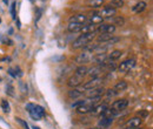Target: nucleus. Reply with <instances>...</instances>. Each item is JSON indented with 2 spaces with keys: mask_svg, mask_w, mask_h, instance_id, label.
Wrapping results in <instances>:
<instances>
[{
  "mask_svg": "<svg viewBox=\"0 0 153 129\" xmlns=\"http://www.w3.org/2000/svg\"><path fill=\"white\" fill-rule=\"evenodd\" d=\"M145 8H146V2L145 1H139L138 4H135L132 7V11L134 13H141L143 11H145Z\"/></svg>",
  "mask_w": 153,
  "mask_h": 129,
  "instance_id": "20",
  "label": "nucleus"
},
{
  "mask_svg": "<svg viewBox=\"0 0 153 129\" xmlns=\"http://www.w3.org/2000/svg\"><path fill=\"white\" fill-rule=\"evenodd\" d=\"M87 72H88V68L86 66H80V67H78L76 69V73L74 74L81 76V77H84L85 75H87Z\"/></svg>",
  "mask_w": 153,
  "mask_h": 129,
  "instance_id": "23",
  "label": "nucleus"
},
{
  "mask_svg": "<svg viewBox=\"0 0 153 129\" xmlns=\"http://www.w3.org/2000/svg\"><path fill=\"white\" fill-rule=\"evenodd\" d=\"M101 82H102V77H100V76L93 77V79H91L90 81H87V82L82 86V88H84L85 91H91V89H93V88L100 87Z\"/></svg>",
  "mask_w": 153,
  "mask_h": 129,
  "instance_id": "7",
  "label": "nucleus"
},
{
  "mask_svg": "<svg viewBox=\"0 0 153 129\" xmlns=\"http://www.w3.org/2000/svg\"><path fill=\"white\" fill-rule=\"evenodd\" d=\"M134 66H135V60H134V59H127V60H124V61L119 65L118 69H119L120 72H123V73H126V72H128L130 69H132Z\"/></svg>",
  "mask_w": 153,
  "mask_h": 129,
  "instance_id": "8",
  "label": "nucleus"
},
{
  "mask_svg": "<svg viewBox=\"0 0 153 129\" xmlns=\"http://www.w3.org/2000/svg\"><path fill=\"white\" fill-rule=\"evenodd\" d=\"M115 13H117V10H114V8L111 7V6H106V7H104L101 11L97 12L96 14H98L99 17H101L102 19H105V18H111V17H113V15H115Z\"/></svg>",
  "mask_w": 153,
  "mask_h": 129,
  "instance_id": "9",
  "label": "nucleus"
},
{
  "mask_svg": "<svg viewBox=\"0 0 153 129\" xmlns=\"http://www.w3.org/2000/svg\"><path fill=\"white\" fill-rule=\"evenodd\" d=\"M123 55V53H121V51H118V49H115L113 52H111V54L107 56L111 61H115V60H118L120 56Z\"/></svg>",
  "mask_w": 153,
  "mask_h": 129,
  "instance_id": "24",
  "label": "nucleus"
},
{
  "mask_svg": "<svg viewBox=\"0 0 153 129\" xmlns=\"http://www.w3.org/2000/svg\"><path fill=\"white\" fill-rule=\"evenodd\" d=\"M0 22H1V18H0Z\"/></svg>",
  "mask_w": 153,
  "mask_h": 129,
  "instance_id": "37",
  "label": "nucleus"
},
{
  "mask_svg": "<svg viewBox=\"0 0 153 129\" xmlns=\"http://www.w3.org/2000/svg\"><path fill=\"white\" fill-rule=\"evenodd\" d=\"M86 21H87V17L85 14H76L70 18V22H76V24H81V25H85Z\"/></svg>",
  "mask_w": 153,
  "mask_h": 129,
  "instance_id": "15",
  "label": "nucleus"
},
{
  "mask_svg": "<svg viewBox=\"0 0 153 129\" xmlns=\"http://www.w3.org/2000/svg\"><path fill=\"white\" fill-rule=\"evenodd\" d=\"M111 39H113V35L112 34H100L98 37V41L99 42H107L110 41Z\"/></svg>",
  "mask_w": 153,
  "mask_h": 129,
  "instance_id": "26",
  "label": "nucleus"
},
{
  "mask_svg": "<svg viewBox=\"0 0 153 129\" xmlns=\"http://www.w3.org/2000/svg\"><path fill=\"white\" fill-rule=\"evenodd\" d=\"M133 129H144V128H140V127H138V128H133Z\"/></svg>",
  "mask_w": 153,
  "mask_h": 129,
  "instance_id": "35",
  "label": "nucleus"
},
{
  "mask_svg": "<svg viewBox=\"0 0 153 129\" xmlns=\"http://www.w3.org/2000/svg\"><path fill=\"white\" fill-rule=\"evenodd\" d=\"M82 26H84V25H81V24H76V22H70L67 28H68V31H70V32H72V33H76V32H80V31H81Z\"/></svg>",
  "mask_w": 153,
  "mask_h": 129,
  "instance_id": "21",
  "label": "nucleus"
},
{
  "mask_svg": "<svg viewBox=\"0 0 153 129\" xmlns=\"http://www.w3.org/2000/svg\"><path fill=\"white\" fill-rule=\"evenodd\" d=\"M17 121L19 122L21 126H24V128H25V129H28V125H27L25 121H22V120H21V119H19V117H17Z\"/></svg>",
  "mask_w": 153,
  "mask_h": 129,
  "instance_id": "33",
  "label": "nucleus"
},
{
  "mask_svg": "<svg viewBox=\"0 0 153 129\" xmlns=\"http://www.w3.org/2000/svg\"><path fill=\"white\" fill-rule=\"evenodd\" d=\"M124 24H125V20L124 18H121V17H117L114 19V24H112V25H118V26H124Z\"/></svg>",
  "mask_w": 153,
  "mask_h": 129,
  "instance_id": "29",
  "label": "nucleus"
},
{
  "mask_svg": "<svg viewBox=\"0 0 153 129\" xmlns=\"http://www.w3.org/2000/svg\"><path fill=\"white\" fill-rule=\"evenodd\" d=\"M4 1H5V2H6V4H7V1H8V0H4Z\"/></svg>",
  "mask_w": 153,
  "mask_h": 129,
  "instance_id": "36",
  "label": "nucleus"
},
{
  "mask_svg": "<svg viewBox=\"0 0 153 129\" xmlns=\"http://www.w3.org/2000/svg\"><path fill=\"white\" fill-rule=\"evenodd\" d=\"M143 123V119L139 117V116H135V117H132L130 120H127L124 125H123V128L124 129H133V128H138L140 127Z\"/></svg>",
  "mask_w": 153,
  "mask_h": 129,
  "instance_id": "4",
  "label": "nucleus"
},
{
  "mask_svg": "<svg viewBox=\"0 0 153 129\" xmlns=\"http://www.w3.org/2000/svg\"><path fill=\"white\" fill-rule=\"evenodd\" d=\"M82 80H84V77L73 74V75L67 80V85H68L70 87H72V88H76V87L80 86V85L82 83Z\"/></svg>",
  "mask_w": 153,
  "mask_h": 129,
  "instance_id": "12",
  "label": "nucleus"
},
{
  "mask_svg": "<svg viewBox=\"0 0 153 129\" xmlns=\"http://www.w3.org/2000/svg\"><path fill=\"white\" fill-rule=\"evenodd\" d=\"M32 129H40V128H39V127H36V126H33V127H32Z\"/></svg>",
  "mask_w": 153,
  "mask_h": 129,
  "instance_id": "34",
  "label": "nucleus"
},
{
  "mask_svg": "<svg viewBox=\"0 0 153 129\" xmlns=\"http://www.w3.org/2000/svg\"><path fill=\"white\" fill-rule=\"evenodd\" d=\"M97 32L100 34H113L115 32V26L112 24H100L98 25Z\"/></svg>",
  "mask_w": 153,
  "mask_h": 129,
  "instance_id": "6",
  "label": "nucleus"
},
{
  "mask_svg": "<svg viewBox=\"0 0 153 129\" xmlns=\"http://www.w3.org/2000/svg\"><path fill=\"white\" fill-rule=\"evenodd\" d=\"M6 93H7L8 95H11V96H14V94H13V87H12L11 85H8V86L6 87Z\"/></svg>",
  "mask_w": 153,
  "mask_h": 129,
  "instance_id": "31",
  "label": "nucleus"
},
{
  "mask_svg": "<svg viewBox=\"0 0 153 129\" xmlns=\"http://www.w3.org/2000/svg\"><path fill=\"white\" fill-rule=\"evenodd\" d=\"M26 111H28V114L31 115V117H32L33 120H36V121L41 120V119H42V117L46 115L45 109H44L41 106H39V105L28 103V105L26 106Z\"/></svg>",
  "mask_w": 153,
  "mask_h": 129,
  "instance_id": "2",
  "label": "nucleus"
},
{
  "mask_svg": "<svg viewBox=\"0 0 153 129\" xmlns=\"http://www.w3.org/2000/svg\"><path fill=\"white\" fill-rule=\"evenodd\" d=\"M104 94H105V88H102V87H97V88H93L91 91H87V93H86V95H87L88 99L101 97Z\"/></svg>",
  "mask_w": 153,
  "mask_h": 129,
  "instance_id": "11",
  "label": "nucleus"
},
{
  "mask_svg": "<svg viewBox=\"0 0 153 129\" xmlns=\"http://www.w3.org/2000/svg\"><path fill=\"white\" fill-rule=\"evenodd\" d=\"M108 108V105L107 103H101V105H98V106H94L93 109L91 111L92 115L94 116H101L104 114V111Z\"/></svg>",
  "mask_w": 153,
  "mask_h": 129,
  "instance_id": "14",
  "label": "nucleus"
},
{
  "mask_svg": "<svg viewBox=\"0 0 153 129\" xmlns=\"http://www.w3.org/2000/svg\"><path fill=\"white\" fill-rule=\"evenodd\" d=\"M113 123V117H107V116H101L99 122H98V127L102 129H107L111 127V125Z\"/></svg>",
  "mask_w": 153,
  "mask_h": 129,
  "instance_id": "13",
  "label": "nucleus"
},
{
  "mask_svg": "<svg viewBox=\"0 0 153 129\" xmlns=\"http://www.w3.org/2000/svg\"><path fill=\"white\" fill-rule=\"evenodd\" d=\"M93 107H94V103H92L91 101L86 100V101H84V103L81 106H79L76 108V111L79 114H87V113H90V111L93 109Z\"/></svg>",
  "mask_w": 153,
  "mask_h": 129,
  "instance_id": "10",
  "label": "nucleus"
},
{
  "mask_svg": "<svg viewBox=\"0 0 153 129\" xmlns=\"http://www.w3.org/2000/svg\"><path fill=\"white\" fill-rule=\"evenodd\" d=\"M127 106H128V101H127L126 99H120V100H117V101H114V102L112 103L111 109H113V111H115V114H117V113H119V111H125V109L127 108Z\"/></svg>",
  "mask_w": 153,
  "mask_h": 129,
  "instance_id": "5",
  "label": "nucleus"
},
{
  "mask_svg": "<svg viewBox=\"0 0 153 129\" xmlns=\"http://www.w3.org/2000/svg\"><path fill=\"white\" fill-rule=\"evenodd\" d=\"M138 116L139 117H146V116H149V111H138Z\"/></svg>",
  "mask_w": 153,
  "mask_h": 129,
  "instance_id": "32",
  "label": "nucleus"
},
{
  "mask_svg": "<svg viewBox=\"0 0 153 129\" xmlns=\"http://www.w3.org/2000/svg\"><path fill=\"white\" fill-rule=\"evenodd\" d=\"M102 20L104 19L101 18V17H99L98 14H93L92 17H87V21H86V24H91V25H100V24H102Z\"/></svg>",
  "mask_w": 153,
  "mask_h": 129,
  "instance_id": "17",
  "label": "nucleus"
},
{
  "mask_svg": "<svg viewBox=\"0 0 153 129\" xmlns=\"http://www.w3.org/2000/svg\"><path fill=\"white\" fill-rule=\"evenodd\" d=\"M127 88V82L126 81H124V80H121V81H119V82H117L115 83V86H114V92L115 93H121V92H124L125 89Z\"/></svg>",
  "mask_w": 153,
  "mask_h": 129,
  "instance_id": "19",
  "label": "nucleus"
},
{
  "mask_svg": "<svg viewBox=\"0 0 153 129\" xmlns=\"http://www.w3.org/2000/svg\"><path fill=\"white\" fill-rule=\"evenodd\" d=\"M87 5L92 8H98L104 5V0H87Z\"/></svg>",
  "mask_w": 153,
  "mask_h": 129,
  "instance_id": "22",
  "label": "nucleus"
},
{
  "mask_svg": "<svg viewBox=\"0 0 153 129\" xmlns=\"http://www.w3.org/2000/svg\"><path fill=\"white\" fill-rule=\"evenodd\" d=\"M97 28H98V25H91V24H87V25H84L82 28H81V33L82 34H87V33H94L97 32Z\"/></svg>",
  "mask_w": 153,
  "mask_h": 129,
  "instance_id": "16",
  "label": "nucleus"
},
{
  "mask_svg": "<svg viewBox=\"0 0 153 129\" xmlns=\"http://www.w3.org/2000/svg\"><path fill=\"white\" fill-rule=\"evenodd\" d=\"M82 95V92L81 91H78V89H71L70 92H68V96L71 97V99H78V97H80Z\"/></svg>",
  "mask_w": 153,
  "mask_h": 129,
  "instance_id": "25",
  "label": "nucleus"
},
{
  "mask_svg": "<svg viewBox=\"0 0 153 129\" xmlns=\"http://www.w3.org/2000/svg\"><path fill=\"white\" fill-rule=\"evenodd\" d=\"M96 33H87V34H81L79 38H76L72 43L73 49H79V48H86L88 46L90 42L93 41V39L96 38Z\"/></svg>",
  "mask_w": 153,
  "mask_h": 129,
  "instance_id": "1",
  "label": "nucleus"
},
{
  "mask_svg": "<svg viewBox=\"0 0 153 129\" xmlns=\"http://www.w3.org/2000/svg\"><path fill=\"white\" fill-rule=\"evenodd\" d=\"M93 52H92V48H85V51L82 52V53H80L79 55L76 57V61L78 63H85V62H88V61H91L92 59H93Z\"/></svg>",
  "mask_w": 153,
  "mask_h": 129,
  "instance_id": "3",
  "label": "nucleus"
},
{
  "mask_svg": "<svg viewBox=\"0 0 153 129\" xmlns=\"http://www.w3.org/2000/svg\"><path fill=\"white\" fill-rule=\"evenodd\" d=\"M111 5L112 7L117 10V8H120L124 6V0H111Z\"/></svg>",
  "mask_w": 153,
  "mask_h": 129,
  "instance_id": "27",
  "label": "nucleus"
},
{
  "mask_svg": "<svg viewBox=\"0 0 153 129\" xmlns=\"http://www.w3.org/2000/svg\"><path fill=\"white\" fill-rule=\"evenodd\" d=\"M16 2H12V5H11V14H12V18L16 19Z\"/></svg>",
  "mask_w": 153,
  "mask_h": 129,
  "instance_id": "30",
  "label": "nucleus"
},
{
  "mask_svg": "<svg viewBox=\"0 0 153 129\" xmlns=\"http://www.w3.org/2000/svg\"><path fill=\"white\" fill-rule=\"evenodd\" d=\"M101 71H102V67H101V66H96V67L88 69L87 75H90L92 79H93V77H98V76L101 74Z\"/></svg>",
  "mask_w": 153,
  "mask_h": 129,
  "instance_id": "18",
  "label": "nucleus"
},
{
  "mask_svg": "<svg viewBox=\"0 0 153 129\" xmlns=\"http://www.w3.org/2000/svg\"><path fill=\"white\" fill-rule=\"evenodd\" d=\"M1 109L5 111V113H10V111H11L8 101H6V100H1Z\"/></svg>",
  "mask_w": 153,
  "mask_h": 129,
  "instance_id": "28",
  "label": "nucleus"
}]
</instances>
